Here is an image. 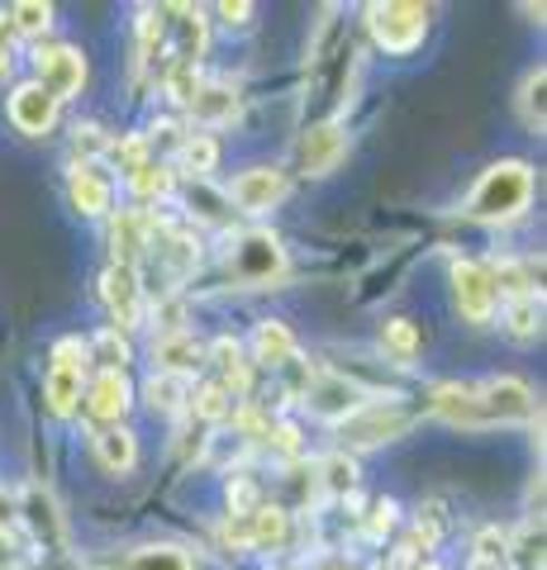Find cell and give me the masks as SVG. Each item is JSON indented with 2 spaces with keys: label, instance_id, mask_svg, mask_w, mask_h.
I'll return each instance as SVG.
<instances>
[{
  "label": "cell",
  "instance_id": "cell-1",
  "mask_svg": "<svg viewBox=\"0 0 547 570\" xmlns=\"http://www.w3.org/2000/svg\"><path fill=\"white\" fill-rule=\"evenodd\" d=\"M534 200V167L524 157H505V163L486 167L481 181L467 195V219L476 224H515Z\"/></svg>",
  "mask_w": 547,
  "mask_h": 570
},
{
  "label": "cell",
  "instance_id": "cell-2",
  "mask_svg": "<svg viewBox=\"0 0 547 570\" xmlns=\"http://www.w3.org/2000/svg\"><path fill=\"white\" fill-rule=\"evenodd\" d=\"M367 29L385 52H414L429 33V10L410 6V0H385V6H367Z\"/></svg>",
  "mask_w": 547,
  "mask_h": 570
},
{
  "label": "cell",
  "instance_id": "cell-3",
  "mask_svg": "<svg viewBox=\"0 0 547 570\" xmlns=\"http://www.w3.org/2000/svg\"><path fill=\"white\" fill-rule=\"evenodd\" d=\"M372 400H381V395H372V390L358 385V381L339 376V371H320V376L305 381V404H310V414H320V419H329V423L352 419L358 409H367Z\"/></svg>",
  "mask_w": 547,
  "mask_h": 570
},
{
  "label": "cell",
  "instance_id": "cell-4",
  "mask_svg": "<svg viewBox=\"0 0 547 570\" xmlns=\"http://www.w3.org/2000/svg\"><path fill=\"white\" fill-rule=\"evenodd\" d=\"M86 343H77V337H62L58 347H52V366H48V381H43V400L52 414H72L77 400H81V376H86Z\"/></svg>",
  "mask_w": 547,
  "mask_h": 570
},
{
  "label": "cell",
  "instance_id": "cell-5",
  "mask_svg": "<svg viewBox=\"0 0 547 570\" xmlns=\"http://www.w3.org/2000/svg\"><path fill=\"white\" fill-rule=\"evenodd\" d=\"M410 414L395 404V400H372L367 409H358L352 419H343V442L348 448H381V442H395L410 433Z\"/></svg>",
  "mask_w": 547,
  "mask_h": 570
},
{
  "label": "cell",
  "instance_id": "cell-6",
  "mask_svg": "<svg viewBox=\"0 0 547 570\" xmlns=\"http://www.w3.org/2000/svg\"><path fill=\"white\" fill-rule=\"evenodd\" d=\"M486 423H534L538 419V395L519 376H490L476 385Z\"/></svg>",
  "mask_w": 547,
  "mask_h": 570
},
{
  "label": "cell",
  "instance_id": "cell-7",
  "mask_svg": "<svg viewBox=\"0 0 547 570\" xmlns=\"http://www.w3.org/2000/svg\"><path fill=\"white\" fill-rule=\"evenodd\" d=\"M228 272L243 285H272L281 272H286V253L272 234H243L228 253Z\"/></svg>",
  "mask_w": 547,
  "mask_h": 570
},
{
  "label": "cell",
  "instance_id": "cell-8",
  "mask_svg": "<svg viewBox=\"0 0 547 570\" xmlns=\"http://www.w3.org/2000/svg\"><path fill=\"white\" fill-rule=\"evenodd\" d=\"M20 513H25V523L33 532V542H39L43 551H67V519H62V509H58V499H52L48 485H25L20 494Z\"/></svg>",
  "mask_w": 547,
  "mask_h": 570
},
{
  "label": "cell",
  "instance_id": "cell-9",
  "mask_svg": "<svg viewBox=\"0 0 547 570\" xmlns=\"http://www.w3.org/2000/svg\"><path fill=\"white\" fill-rule=\"evenodd\" d=\"M452 295L467 324H490L496 318V285L481 262H457L452 266Z\"/></svg>",
  "mask_w": 547,
  "mask_h": 570
},
{
  "label": "cell",
  "instance_id": "cell-10",
  "mask_svg": "<svg viewBox=\"0 0 547 570\" xmlns=\"http://www.w3.org/2000/svg\"><path fill=\"white\" fill-rule=\"evenodd\" d=\"M33 62H39V86H43V91L58 100V105H62L67 96L81 91V81H86V58H81L77 48H67V43H62V48H43Z\"/></svg>",
  "mask_w": 547,
  "mask_h": 570
},
{
  "label": "cell",
  "instance_id": "cell-11",
  "mask_svg": "<svg viewBox=\"0 0 547 570\" xmlns=\"http://www.w3.org/2000/svg\"><path fill=\"white\" fill-rule=\"evenodd\" d=\"M100 295H105V305H110L119 328H138V324H144V285H138L134 266H110L105 281H100Z\"/></svg>",
  "mask_w": 547,
  "mask_h": 570
},
{
  "label": "cell",
  "instance_id": "cell-12",
  "mask_svg": "<svg viewBox=\"0 0 547 570\" xmlns=\"http://www.w3.org/2000/svg\"><path fill=\"white\" fill-rule=\"evenodd\" d=\"M228 195H234V205L243 214H267L272 205H281V195H286V171H276V167H248L234 186H228Z\"/></svg>",
  "mask_w": 547,
  "mask_h": 570
},
{
  "label": "cell",
  "instance_id": "cell-13",
  "mask_svg": "<svg viewBox=\"0 0 547 570\" xmlns=\"http://www.w3.org/2000/svg\"><path fill=\"white\" fill-rule=\"evenodd\" d=\"M10 124L20 134H29V138H43L52 124H58V100H52L39 81H29V86H20V91L10 96Z\"/></svg>",
  "mask_w": 547,
  "mask_h": 570
},
{
  "label": "cell",
  "instance_id": "cell-14",
  "mask_svg": "<svg viewBox=\"0 0 547 570\" xmlns=\"http://www.w3.org/2000/svg\"><path fill=\"white\" fill-rule=\"evenodd\" d=\"M153 362H157V371H167V376H196V371L205 366V343L196 333H167V337H157L153 343Z\"/></svg>",
  "mask_w": 547,
  "mask_h": 570
},
{
  "label": "cell",
  "instance_id": "cell-15",
  "mask_svg": "<svg viewBox=\"0 0 547 570\" xmlns=\"http://www.w3.org/2000/svg\"><path fill=\"white\" fill-rule=\"evenodd\" d=\"M343 153H348V138L339 124H320V129H310L300 138V163H305L310 176H329L343 163Z\"/></svg>",
  "mask_w": 547,
  "mask_h": 570
},
{
  "label": "cell",
  "instance_id": "cell-16",
  "mask_svg": "<svg viewBox=\"0 0 547 570\" xmlns=\"http://www.w3.org/2000/svg\"><path fill=\"white\" fill-rule=\"evenodd\" d=\"M129 400H134V390L125 381V371H100V376L91 381V390H86V409H91V419H100V423L125 419Z\"/></svg>",
  "mask_w": 547,
  "mask_h": 570
},
{
  "label": "cell",
  "instance_id": "cell-17",
  "mask_svg": "<svg viewBox=\"0 0 547 570\" xmlns=\"http://www.w3.org/2000/svg\"><path fill=\"white\" fill-rule=\"evenodd\" d=\"M429 409L438 419H448V423H457V428H481L486 423V414H481V400H476V385H438L433 390V400H429Z\"/></svg>",
  "mask_w": 547,
  "mask_h": 570
},
{
  "label": "cell",
  "instance_id": "cell-18",
  "mask_svg": "<svg viewBox=\"0 0 547 570\" xmlns=\"http://www.w3.org/2000/svg\"><path fill=\"white\" fill-rule=\"evenodd\" d=\"M67 195H72V205L86 214V219H100V214H110V181L91 167V163H77L72 167V181H67Z\"/></svg>",
  "mask_w": 547,
  "mask_h": 570
},
{
  "label": "cell",
  "instance_id": "cell-19",
  "mask_svg": "<svg viewBox=\"0 0 547 570\" xmlns=\"http://www.w3.org/2000/svg\"><path fill=\"white\" fill-rule=\"evenodd\" d=\"M110 243H115V266H138V257L153 247V219L148 214H119Z\"/></svg>",
  "mask_w": 547,
  "mask_h": 570
},
{
  "label": "cell",
  "instance_id": "cell-20",
  "mask_svg": "<svg viewBox=\"0 0 547 570\" xmlns=\"http://www.w3.org/2000/svg\"><path fill=\"white\" fill-rule=\"evenodd\" d=\"M186 105H191V115H196L201 124H228L238 115V91L234 86H224V81H201L196 96H191Z\"/></svg>",
  "mask_w": 547,
  "mask_h": 570
},
{
  "label": "cell",
  "instance_id": "cell-21",
  "mask_svg": "<svg viewBox=\"0 0 547 570\" xmlns=\"http://www.w3.org/2000/svg\"><path fill=\"white\" fill-rule=\"evenodd\" d=\"M96 461L110 475H125V471H134V461H138V442H134V433L129 428H100L96 433Z\"/></svg>",
  "mask_w": 547,
  "mask_h": 570
},
{
  "label": "cell",
  "instance_id": "cell-22",
  "mask_svg": "<svg viewBox=\"0 0 547 570\" xmlns=\"http://www.w3.org/2000/svg\"><path fill=\"white\" fill-rule=\"evenodd\" d=\"M253 347H257V362H267V366L295 362V333L281 324V318H262L253 333Z\"/></svg>",
  "mask_w": 547,
  "mask_h": 570
},
{
  "label": "cell",
  "instance_id": "cell-23",
  "mask_svg": "<svg viewBox=\"0 0 547 570\" xmlns=\"http://www.w3.org/2000/svg\"><path fill=\"white\" fill-rule=\"evenodd\" d=\"M144 400L153 404V414H186L191 409V381L157 371V376L144 385Z\"/></svg>",
  "mask_w": 547,
  "mask_h": 570
},
{
  "label": "cell",
  "instance_id": "cell-24",
  "mask_svg": "<svg viewBox=\"0 0 547 570\" xmlns=\"http://www.w3.org/2000/svg\"><path fill=\"white\" fill-rule=\"evenodd\" d=\"M505 333L515 343H534L543 333V295H515L505 305Z\"/></svg>",
  "mask_w": 547,
  "mask_h": 570
},
{
  "label": "cell",
  "instance_id": "cell-25",
  "mask_svg": "<svg viewBox=\"0 0 547 570\" xmlns=\"http://www.w3.org/2000/svg\"><path fill=\"white\" fill-rule=\"evenodd\" d=\"M205 362H215L224 371V390H248V356H243V343L234 337H219L215 347H205Z\"/></svg>",
  "mask_w": 547,
  "mask_h": 570
},
{
  "label": "cell",
  "instance_id": "cell-26",
  "mask_svg": "<svg viewBox=\"0 0 547 570\" xmlns=\"http://www.w3.org/2000/svg\"><path fill=\"white\" fill-rule=\"evenodd\" d=\"M286 532H291L286 509L257 504V509L248 513V547H281V542H286Z\"/></svg>",
  "mask_w": 547,
  "mask_h": 570
},
{
  "label": "cell",
  "instance_id": "cell-27",
  "mask_svg": "<svg viewBox=\"0 0 547 570\" xmlns=\"http://www.w3.org/2000/svg\"><path fill=\"white\" fill-rule=\"evenodd\" d=\"M176 14H182V20H176V62L196 67L205 52V14L191 6H176Z\"/></svg>",
  "mask_w": 547,
  "mask_h": 570
},
{
  "label": "cell",
  "instance_id": "cell-28",
  "mask_svg": "<svg viewBox=\"0 0 547 570\" xmlns=\"http://www.w3.org/2000/svg\"><path fill=\"white\" fill-rule=\"evenodd\" d=\"M125 570H191V551L157 542V547H138L125 557Z\"/></svg>",
  "mask_w": 547,
  "mask_h": 570
},
{
  "label": "cell",
  "instance_id": "cell-29",
  "mask_svg": "<svg viewBox=\"0 0 547 570\" xmlns=\"http://www.w3.org/2000/svg\"><path fill=\"white\" fill-rule=\"evenodd\" d=\"M381 347L391 352L400 366H410L423 347V333H419V324H410V318H391V324H381Z\"/></svg>",
  "mask_w": 547,
  "mask_h": 570
},
{
  "label": "cell",
  "instance_id": "cell-30",
  "mask_svg": "<svg viewBox=\"0 0 547 570\" xmlns=\"http://www.w3.org/2000/svg\"><path fill=\"white\" fill-rule=\"evenodd\" d=\"M543 91H547V67H534V71L524 77V86H519V119H524L534 134H543V124H547Z\"/></svg>",
  "mask_w": 547,
  "mask_h": 570
},
{
  "label": "cell",
  "instance_id": "cell-31",
  "mask_svg": "<svg viewBox=\"0 0 547 570\" xmlns=\"http://www.w3.org/2000/svg\"><path fill=\"white\" fill-rule=\"evenodd\" d=\"M176 157H182V167L191 176H209V171H215V163H219V142L209 134H191V138H182Z\"/></svg>",
  "mask_w": 547,
  "mask_h": 570
},
{
  "label": "cell",
  "instance_id": "cell-32",
  "mask_svg": "<svg viewBox=\"0 0 547 570\" xmlns=\"http://www.w3.org/2000/svg\"><path fill=\"white\" fill-rule=\"evenodd\" d=\"M6 20L14 29V39H39L52 24V6H43V0H20V6H10Z\"/></svg>",
  "mask_w": 547,
  "mask_h": 570
},
{
  "label": "cell",
  "instance_id": "cell-33",
  "mask_svg": "<svg viewBox=\"0 0 547 570\" xmlns=\"http://www.w3.org/2000/svg\"><path fill=\"white\" fill-rule=\"evenodd\" d=\"M86 356H96L100 371H125L129 366V343L119 337V328H100L91 337V347H86Z\"/></svg>",
  "mask_w": 547,
  "mask_h": 570
},
{
  "label": "cell",
  "instance_id": "cell-34",
  "mask_svg": "<svg viewBox=\"0 0 547 570\" xmlns=\"http://www.w3.org/2000/svg\"><path fill=\"white\" fill-rule=\"evenodd\" d=\"M320 485H324L329 494H352V490H358V461L343 456V452L324 456V461H320Z\"/></svg>",
  "mask_w": 547,
  "mask_h": 570
},
{
  "label": "cell",
  "instance_id": "cell-35",
  "mask_svg": "<svg viewBox=\"0 0 547 570\" xmlns=\"http://www.w3.org/2000/svg\"><path fill=\"white\" fill-rule=\"evenodd\" d=\"M129 186H134L138 200H167L172 195V171L163 163H148V167L129 171Z\"/></svg>",
  "mask_w": 547,
  "mask_h": 570
},
{
  "label": "cell",
  "instance_id": "cell-36",
  "mask_svg": "<svg viewBox=\"0 0 547 570\" xmlns=\"http://www.w3.org/2000/svg\"><path fill=\"white\" fill-rule=\"evenodd\" d=\"M191 409H196L205 423H219V419H228L234 400H228V390H224L219 381H209V385H196V390H191Z\"/></svg>",
  "mask_w": 547,
  "mask_h": 570
},
{
  "label": "cell",
  "instance_id": "cell-37",
  "mask_svg": "<svg viewBox=\"0 0 547 570\" xmlns=\"http://www.w3.org/2000/svg\"><path fill=\"white\" fill-rule=\"evenodd\" d=\"M505 561H509V532L486 528L481 538H476V566H481V570H500Z\"/></svg>",
  "mask_w": 547,
  "mask_h": 570
},
{
  "label": "cell",
  "instance_id": "cell-38",
  "mask_svg": "<svg viewBox=\"0 0 547 570\" xmlns=\"http://www.w3.org/2000/svg\"><path fill=\"white\" fill-rule=\"evenodd\" d=\"M110 153L119 157V167H125V171H138V167H148V163H153V148H148V138H144V134H129V138L110 142Z\"/></svg>",
  "mask_w": 547,
  "mask_h": 570
},
{
  "label": "cell",
  "instance_id": "cell-39",
  "mask_svg": "<svg viewBox=\"0 0 547 570\" xmlns=\"http://www.w3.org/2000/svg\"><path fill=\"white\" fill-rule=\"evenodd\" d=\"M196 86H201V71L191 67V62H172V71H167V91H172V100H191L196 96Z\"/></svg>",
  "mask_w": 547,
  "mask_h": 570
},
{
  "label": "cell",
  "instance_id": "cell-40",
  "mask_svg": "<svg viewBox=\"0 0 547 570\" xmlns=\"http://www.w3.org/2000/svg\"><path fill=\"white\" fill-rule=\"evenodd\" d=\"M228 509H234V519H248V513L257 509V485L248 475L228 480Z\"/></svg>",
  "mask_w": 547,
  "mask_h": 570
},
{
  "label": "cell",
  "instance_id": "cell-41",
  "mask_svg": "<svg viewBox=\"0 0 547 570\" xmlns=\"http://www.w3.org/2000/svg\"><path fill=\"white\" fill-rule=\"evenodd\" d=\"M267 448L281 452V456H295L300 452V433H295V423H272L267 428Z\"/></svg>",
  "mask_w": 547,
  "mask_h": 570
},
{
  "label": "cell",
  "instance_id": "cell-42",
  "mask_svg": "<svg viewBox=\"0 0 547 570\" xmlns=\"http://www.w3.org/2000/svg\"><path fill=\"white\" fill-rule=\"evenodd\" d=\"M395 504L391 499H381V504H372V519H367V538H385V532L395 528Z\"/></svg>",
  "mask_w": 547,
  "mask_h": 570
},
{
  "label": "cell",
  "instance_id": "cell-43",
  "mask_svg": "<svg viewBox=\"0 0 547 570\" xmlns=\"http://www.w3.org/2000/svg\"><path fill=\"white\" fill-rule=\"evenodd\" d=\"M77 153H86V157L110 153V138H105V129H96V124H86V129H77Z\"/></svg>",
  "mask_w": 547,
  "mask_h": 570
},
{
  "label": "cell",
  "instance_id": "cell-44",
  "mask_svg": "<svg viewBox=\"0 0 547 570\" xmlns=\"http://www.w3.org/2000/svg\"><path fill=\"white\" fill-rule=\"evenodd\" d=\"M219 14H224L228 24H238V29H243V24L253 20V6H248V0H224V6H219Z\"/></svg>",
  "mask_w": 547,
  "mask_h": 570
},
{
  "label": "cell",
  "instance_id": "cell-45",
  "mask_svg": "<svg viewBox=\"0 0 547 570\" xmlns=\"http://www.w3.org/2000/svg\"><path fill=\"white\" fill-rule=\"evenodd\" d=\"M10 39H14V29H10V20H6V14H0V77H6V71H10Z\"/></svg>",
  "mask_w": 547,
  "mask_h": 570
},
{
  "label": "cell",
  "instance_id": "cell-46",
  "mask_svg": "<svg viewBox=\"0 0 547 570\" xmlns=\"http://www.w3.org/2000/svg\"><path fill=\"white\" fill-rule=\"evenodd\" d=\"M0 570H20V561H14V538L6 528H0Z\"/></svg>",
  "mask_w": 547,
  "mask_h": 570
},
{
  "label": "cell",
  "instance_id": "cell-47",
  "mask_svg": "<svg viewBox=\"0 0 547 570\" xmlns=\"http://www.w3.org/2000/svg\"><path fill=\"white\" fill-rule=\"evenodd\" d=\"M419 570H443V566H419Z\"/></svg>",
  "mask_w": 547,
  "mask_h": 570
}]
</instances>
